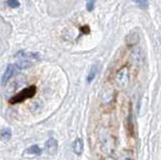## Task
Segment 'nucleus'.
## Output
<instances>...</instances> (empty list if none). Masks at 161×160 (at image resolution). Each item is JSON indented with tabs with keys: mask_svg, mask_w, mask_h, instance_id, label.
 I'll return each instance as SVG.
<instances>
[{
	"mask_svg": "<svg viewBox=\"0 0 161 160\" xmlns=\"http://www.w3.org/2000/svg\"><path fill=\"white\" fill-rule=\"evenodd\" d=\"M7 5H9V7H12V9H17L20 5V3L17 0H9V1H7Z\"/></svg>",
	"mask_w": 161,
	"mask_h": 160,
	"instance_id": "obj_10",
	"label": "nucleus"
},
{
	"mask_svg": "<svg viewBox=\"0 0 161 160\" xmlns=\"http://www.w3.org/2000/svg\"><path fill=\"white\" fill-rule=\"evenodd\" d=\"M83 148H84V145H83L82 139H79V138L75 139L74 142H73V151H74V153L79 155L83 152Z\"/></svg>",
	"mask_w": 161,
	"mask_h": 160,
	"instance_id": "obj_6",
	"label": "nucleus"
},
{
	"mask_svg": "<svg viewBox=\"0 0 161 160\" xmlns=\"http://www.w3.org/2000/svg\"><path fill=\"white\" fill-rule=\"evenodd\" d=\"M46 149L50 155H55L58 151V142L55 138H50L46 142Z\"/></svg>",
	"mask_w": 161,
	"mask_h": 160,
	"instance_id": "obj_4",
	"label": "nucleus"
},
{
	"mask_svg": "<svg viewBox=\"0 0 161 160\" xmlns=\"http://www.w3.org/2000/svg\"><path fill=\"white\" fill-rule=\"evenodd\" d=\"M96 71H97V68H96V66H93L92 68H91V70H90V73H89V76H88V82L90 83V82H92L93 80H94V78H95V74H96Z\"/></svg>",
	"mask_w": 161,
	"mask_h": 160,
	"instance_id": "obj_9",
	"label": "nucleus"
},
{
	"mask_svg": "<svg viewBox=\"0 0 161 160\" xmlns=\"http://www.w3.org/2000/svg\"><path fill=\"white\" fill-rule=\"evenodd\" d=\"M36 91H37V88H36V86L27 87V88L21 90V91H20L18 94H16L15 96H13V97L9 100V104H11V105L19 104V103L24 102L25 100L31 98L36 94Z\"/></svg>",
	"mask_w": 161,
	"mask_h": 160,
	"instance_id": "obj_2",
	"label": "nucleus"
},
{
	"mask_svg": "<svg viewBox=\"0 0 161 160\" xmlns=\"http://www.w3.org/2000/svg\"><path fill=\"white\" fill-rule=\"evenodd\" d=\"M129 78H130V76H129L128 66H122L116 71V73L114 76V84L118 88L122 89L128 84Z\"/></svg>",
	"mask_w": 161,
	"mask_h": 160,
	"instance_id": "obj_3",
	"label": "nucleus"
},
{
	"mask_svg": "<svg viewBox=\"0 0 161 160\" xmlns=\"http://www.w3.org/2000/svg\"><path fill=\"white\" fill-rule=\"evenodd\" d=\"M136 3L138 5H140L142 9H146L148 7V2L146 1H136Z\"/></svg>",
	"mask_w": 161,
	"mask_h": 160,
	"instance_id": "obj_11",
	"label": "nucleus"
},
{
	"mask_svg": "<svg viewBox=\"0 0 161 160\" xmlns=\"http://www.w3.org/2000/svg\"><path fill=\"white\" fill-rule=\"evenodd\" d=\"M81 31H83V33H89V31H90V29H89L88 26H84V27H81Z\"/></svg>",
	"mask_w": 161,
	"mask_h": 160,
	"instance_id": "obj_13",
	"label": "nucleus"
},
{
	"mask_svg": "<svg viewBox=\"0 0 161 160\" xmlns=\"http://www.w3.org/2000/svg\"><path fill=\"white\" fill-rule=\"evenodd\" d=\"M14 71H15V66H14V65H9V66L7 67L4 73H3V76H2V80H1V82H2L3 85H5V83H7V81L9 80V78L13 76Z\"/></svg>",
	"mask_w": 161,
	"mask_h": 160,
	"instance_id": "obj_5",
	"label": "nucleus"
},
{
	"mask_svg": "<svg viewBox=\"0 0 161 160\" xmlns=\"http://www.w3.org/2000/svg\"><path fill=\"white\" fill-rule=\"evenodd\" d=\"M104 160H114L113 158H111V157H107V158H105Z\"/></svg>",
	"mask_w": 161,
	"mask_h": 160,
	"instance_id": "obj_14",
	"label": "nucleus"
},
{
	"mask_svg": "<svg viewBox=\"0 0 161 160\" xmlns=\"http://www.w3.org/2000/svg\"><path fill=\"white\" fill-rule=\"evenodd\" d=\"M26 153L28 154H34V155H40V154L42 153V150L40 149L37 145H31V147L27 148L26 149Z\"/></svg>",
	"mask_w": 161,
	"mask_h": 160,
	"instance_id": "obj_7",
	"label": "nucleus"
},
{
	"mask_svg": "<svg viewBox=\"0 0 161 160\" xmlns=\"http://www.w3.org/2000/svg\"><path fill=\"white\" fill-rule=\"evenodd\" d=\"M93 7H94V2H93V1H89V2H87V9H88L89 12L92 11Z\"/></svg>",
	"mask_w": 161,
	"mask_h": 160,
	"instance_id": "obj_12",
	"label": "nucleus"
},
{
	"mask_svg": "<svg viewBox=\"0 0 161 160\" xmlns=\"http://www.w3.org/2000/svg\"><path fill=\"white\" fill-rule=\"evenodd\" d=\"M38 60H39V55L38 53L20 50L17 53V63H16V66L19 69L29 68Z\"/></svg>",
	"mask_w": 161,
	"mask_h": 160,
	"instance_id": "obj_1",
	"label": "nucleus"
},
{
	"mask_svg": "<svg viewBox=\"0 0 161 160\" xmlns=\"http://www.w3.org/2000/svg\"><path fill=\"white\" fill-rule=\"evenodd\" d=\"M11 137H12L11 129H9V128H4V129H2V131H1V138H2V140L7 141Z\"/></svg>",
	"mask_w": 161,
	"mask_h": 160,
	"instance_id": "obj_8",
	"label": "nucleus"
}]
</instances>
